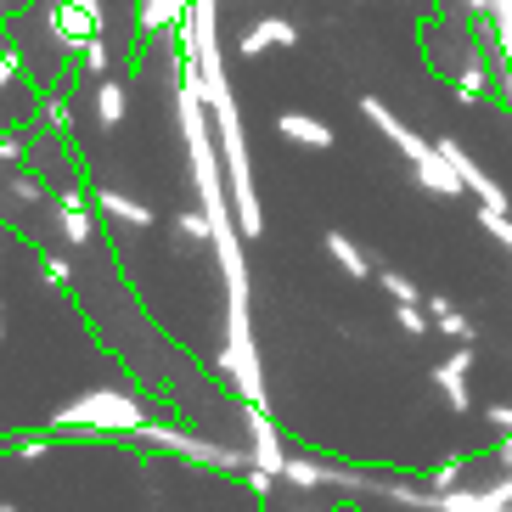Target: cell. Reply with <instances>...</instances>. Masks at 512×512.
Listing matches in <instances>:
<instances>
[{
    "label": "cell",
    "instance_id": "cell-9",
    "mask_svg": "<svg viewBox=\"0 0 512 512\" xmlns=\"http://www.w3.org/2000/svg\"><path fill=\"white\" fill-rule=\"evenodd\" d=\"M467 366H473V355H456V361H445V366H439V389H445V394H451V400H456V406H467Z\"/></svg>",
    "mask_w": 512,
    "mask_h": 512
},
{
    "label": "cell",
    "instance_id": "cell-19",
    "mask_svg": "<svg viewBox=\"0 0 512 512\" xmlns=\"http://www.w3.org/2000/svg\"><path fill=\"white\" fill-rule=\"evenodd\" d=\"M0 158H23V141H17V136H0Z\"/></svg>",
    "mask_w": 512,
    "mask_h": 512
},
{
    "label": "cell",
    "instance_id": "cell-6",
    "mask_svg": "<svg viewBox=\"0 0 512 512\" xmlns=\"http://www.w3.org/2000/svg\"><path fill=\"white\" fill-rule=\"evenodd\" d=\"M85 203H91L85 192L62 197V237L68 242H91V214H85Z\"/></svg>",
    "mask_w": 512,
    "mask_h": 512
},
{
    "label": "cell",
    "instance_id": "cell-5",
    "mask_svg": "<svg viewBox=\"0 0 512 512\" xmlns=\"http://www.w3.org/2000/svg\"><path fill=\"white\" fill-rule=\"evenodd\" d=\"M276 130H282L287 141H299V147H327V141H332V130L321 119H310V113H282Z\"/></svg>",
    "mask_w": 512,
    "mask_h": 512
},
{
    "label": "cell",
    "instance_id": "cell-16",
    "mask_svg": "<svg viewBox=\"0 0 512 512\" xmlns=\"http://www.w3.org/2000/svg\"><path fill=\"white\" fill-rule=\"evenodd\" d=\"M46 124L51 130H68V124H74L68 119V102H46Z\"/></svg>",
    "mask_w": 512,
    "mask_h": 512
},
{
    "label": "cell",
    "instance_id": "cell-23",
    "mask_svg": "<svg viewBox=\"0 0 512 512\" xmlns=\"http://www.w3.org/2000/svg\"><path fill=\"white\" fill-rule=\"evenodd\" d=\"M0 512H17V507H0Z\"/></svg>",
    "mask_w": 512,
    "mask_h": 512
},
{
    "label": "cell",
    "instance_id": "cell-3",
    "mask_svg": "<svg viewBox=\"0 0 512 512\" xmlns=\"http://www.w3.org/2000/svg\"><path fill=\"white\" fill-rule=\"evenodd\" d=\"M366 119H372L377 130H383V136H389V141H394V147H400V152H406L411 164H422V158H434V147H428V141H417V136H411V130H406V124L394 119V113H389V107H383V102H372V96H366Z\"/></svg>",
    "mask_w": 512,
    "mask_h": 512
},
{
    "label": "cell",
    "instance_id": "cell-11",
    "mask_svg": "<svg viewBox=\"0 0 512 512\" xmlns=\"http://www.w3.org/2000/svg\"><path fill=\"white\" fill-rule=\"evenodd\" d=\"M96 113H102V124H119L124 119V91H119V85H96Z\"/></svg>",
    "mask_w": 512,
    "mask_h": 512
},
{
    "label": "cell",
    "instance_id": "cell-15",
    "mask_svg": "<svg viewBox=\"0 0 512 512\" xmlns=\"http://www.w3.org/2000/svg\"><path fill=\"white\" fill-rule=\"evenodd\" d=\"M6 192H12L17 203H40V197H46V192H40V186L29 181V175H23V181H6Z\"/></svg>",
    "mask_w": 512,
    "mask_h": 512
},
{
    "label": "cell",
    "instance_id": "cell-4",
    "mask_svg": "<svg viewBox=\"0 0 512 512\" xmlns=\"http://www.w3.org/2000/svg\"><path fill=\"white\" fill-rule=\"evenodd\" d=\"M299 34H293V23H282V17H265V23H254V29L242 34V51L248 57H259V51H271V46H293Z\"/></svg>",
    "mask_w": 512,
    "mask_h": 512
},
{
    "label": "cell",
    "instance_id": "cell-7",
    "mask_svg": "<svg viewBox=\"0 0 512 512\" xmlns=\"http://www.w3.org/2000/svg\"><path fill=\"white\" fill-rule=\"evenodd\" d=\"M327 254L344 265V276H372V265H366V254L355 248V242L344 237V231H327Z\"/></svg>",
    "mask_w": 512,
    "mask_h": 512
},
{
    "label": "cell",
    "instance_id": "cell-8",
    "mask_svg": "<svg viewBox=\"0 0 512 512\" xmlns=\"http://www.w3.org/2000/svg\"><path fill=\"white\" fill-rule=\"evenodd\" d=\"M96 209H107L113 220H130V226H147V220H152L147 203H136V197H119V192H96Z\"/></svg>",
    "mask_w": 512,
    "mask_h": 512
},
{
    "label": "cell",
    "instance_id": "cell-12",
    "mask_svg": "<svg viewBox=\"0 0 512 512\" xmlns=\"http://www.w3.org/2000/svg\"><path fill=\"white\" fill-rule=\"evenodd\" d=\"M383 287H389L400 304H417V282H406V276H394V271H383Z\"/></svg>",
    "mask_w": 512,
    "mask_h": 512
},
{
    "label": "cell",
    "instance_id": "cell-22",
    "mask_svg": "<svg viewBox=\"0 0 512 512\" xmlns=\"http://www.w3.org/2000/svg\"><path fill=\"white\" fill-rule=\"evenodd\" d=\"M6 74H12V57H0V79H6Z\"/></svg>",
    "mask_w": 512,
    "mask_h": 512
},
{
    "label": "cell",
    "instance_id": "cell-20",
    "mask_svg": "<svg viewBox=\"0 0 512 512\" xmlns=\"http://www.w3.org/2000/svg\"><path fill=\"white\" fill-rule=\"evenodd\" d=\"M46 282H57V287L68 282V265H62V259H51V265H46Z\"/></svg>",
    "mask_w": 512,
    "mask_h": 512
},
{
    "label": "cell",
    "instance_id": "cell-10",
    "mask_svg": "<svg viewBox=\"0 0 512 512\" xmlns=\"http://www.w3.org/2000/svg\"><path fill=\"white\" fill-rule=\"evenodd\" d=\"M434 316H439V332H451V338H473V321L462 316V310H456V304H445V299H434Z\"/></svg>",
    "mask_w": 512,
    "mask_h": 512
},
{
    "label": "cell",
    "instance_id": "cell-17",
    "mask_svg": "<svg viewBox=\"0 0 512 512\" xmlns=\"http://www.w3.org/2000/svg\"><path fill=\"white\" fill-rule=\"evenodd\" d=\"M181 226H186V237H197V242H203V237H209V220H203V214H181Z\"/></svg>",
    "mask_w": 512,
    "mask_h": 512
},
{
    "label": "cell",
    "instance_id": "cell-21",
    "mask_svg": "<svg viewBox=\"0 0 512 512\" xmlns=\"http://www.w3.org/2000/svg\"><path fill=\"white\" fill-rule=\"evenodd\" d=\"M490 417H496L501 428H512V406H490Z\"/></svg>",
    "mask_w": 512,
    "mask_h": 512
},
{
    "label": "cell",
    "instance_id": "cell-14",
    "mask_svg": "<svg viewBox=\"0 0 512 512\" xmlns=\"http://www.w3.org/2000/svg\"><path fill=\"white\" fill-rule=\"evenodd\" d=\"M484 96V68H467L462 74V102H479Z\"/></svg>",
    "mask_w": 512,
    "mask_h": 512
},
{
    "label": "cell",
    "instance_id": "cell-13",
    "mask_svg": "<svg viewBox=\"0 0 512 512\" xmlns=\"http://www.w3.org/2000/svg\"><path fill=\"white\" fill-rule=\"evenodd\" d=\"M394 321H400V327H406L411 338H417V332H428V321H422V310H417V304H400V310H394Z\"/></svg>",
    "mask_w": 512,
    "mask_h": 512
},
{
    "label": "cell",
    "instance_id": "cell-1",
    "mask_svg": "<svg viewBox=\"0 0 512 512\" xmlns=\"http://www.w3.org/2000/svg\"><path fill=\"white\" fill-rule=\"evenodd\" d=\"M68 422H96V428H141V406L124 394H91L68 411Z\"/></svg>",
    "mask_w": 512,
    "mask_h": 512
},
{
    "label": "cell",
    "instance_id": "cell-2",
    "mask_svg": "<svg viewBox=\"0 0 512 512\" xmlns=\"http://www.w3.org/2000/svg\"><path fill=\"white\" fill-rule=\"evenodd\" d=\"M51 23H57V34L68 46H91L96 29H102V0H57Z\"/></svg>",
    "mask_w": 512,
    "mask_h": 512
},
{
    "label": "cell",
    "instance_id": "cell-18",
    "mask_svg": "<svg viewBox=\"0 0 512 512\" xmlns=\"http://www.w3.org/2000/svg\"><path fill=\"white\" fill-rule=\"evenodd\" d=\"M85 62H91V68H107V51H102V40H91V46H85Z\"/></svg>",
    "mask_w": 512,
    "mask_h": 512
}]
</instances>
